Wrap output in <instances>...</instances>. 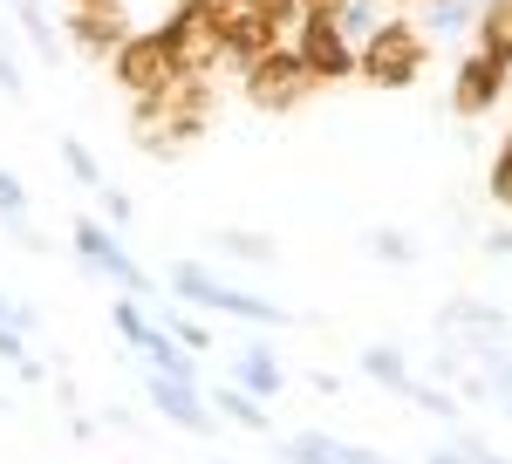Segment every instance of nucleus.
Wrapping results in <instances>:
<instances>
[{"mask_svg":"<svg viewBox=\"0 0 512 464\" xmlns=\"http://www.w3.org/2000/svg\"><path fill=\"white\" fill-rule=\"evenodd\" d=\"M212 116H219V82L212 76H178L171 89L158 96H144V103H130V144L144 157H185L212 130Z\"/></svg>","mask_w":512,"mask_h":464,"instance_id":"obj_1","label":"nucleus"},{"mask_svg":"<svg viewBox=\"0 0 512 464\" xmlns=\"http://www.w3.org/2000/svg\"><path fill=\"white\" fill-rule=\"evenodd\" d=\"M424 69H431V35L410 14H390L369 41H355V76L369 89H410Z\"/></svg>","mask_w":512,"mask_h":464,"instance_id":"obj_2","label":"nucleus"},{"mask_svg":"<svg viewBox=\"0 0 512 464\" xmlns=\"http://www.w3.org/2000/svg\"><path fill=\"white\" fill-rule=\"evenodd\" d=\"M171 294L185 301V308H205V314H233V321H253V328H287L294 314L267 301V294H246L233 280H219L212 267H198V260H178L171 267Z\"/></svg>","mask_w":512,"mask_h":464,"instance_id":"obj_3","label":"nucleus"},{"mask_svg":"<svg viewBox=\"0 0 512 464\" xmlns=\"http://www.w3.org/2000/svg\"><path fill=\"white\" fill-rule=\"evenodd\" d=\"M321 82L308 76V62L294 55V41H280V48H267V55H253L246 69H239V96L253 103L260 116H287L301 110L308 96H315Z\"/></svg>","mask_w":512,"mask_h":464,"instance_id":"obj_4","label":"nucleus"},{"mask_svg":"<svg viewBox=\"0 0 512 464\" xmlns=\"http://www.w3.org/2000/svg\"><path fill=\"white\" fill-rule=\"evenodd\" d=\"M437 335L458 348L465 362H478V369H499V362H512V321L492 301H472V294H458V301H444L437 308Z\"/></svg>","mask_w":512,"mask_h":464,"instance_id":"obj_5","label":"nucleus"},{"mask_svg":"<svg viewBox=\"0 0 512 464\" xmlns=\"http://www.w3.org/2000/svg\"><path fill=\"white\" fill-rule=\"evenodd\" d=\"M110 76H117V89L130 96V103H144V96L171 89L185 69H178V55H171V35H164V28H137V35L110 55Z\"/></svg>","mask_w":512,"mask_h":464,"instance_id":"obj_6","label":"nucleus"},{"mask_svg":"<svg viewBox=\"0 0 512 464\" xmlns=\"http://www.w3.org/2000/svg\"><path fill=\"white\" fill-rule=\"evenodd\" d=\"M212 7V21H219V35H226V62L246 69L253 55H267L287 41V21H280L274 7H260V0H205Z\"/></svg>","mask_w":512,"mask_h":464,"instance_id":"obj_7","label":"nucleus"},{"mask_svg":"<svg viewBox=\"0 0 512 464\" xmlns=\"http://www.w3.org/2000/svg\"><path fill=\"white\" fill-rule=\"evenodd\" d=\"M69 239H76V260L89 273H103L110 287L137 294V301H144V294H158V280H151V273L123 253V239H117V226H110V219H76V232H69Z\"/></svg>","mask_w":512,"mask_h":464,"instance_id":"obj_8","label":"nucleus"},{"mask_svg":"<svg viewBox=\"0 0 512 464\" xmlns=\"http://www.w3.org/2000/svg\"><path fill=\"white\" fill-rule=\"evenodd\" d=\"M164 35H171V55H178L185 76H219V69H226V35H219V21H212L205 0H185V7L164 21Z\"/></svg>","mask_w":512,"mask_h":464,"instance_id":"obj_9","label":"nucleus"},{"mask_svg":"<svg viewBox=\"0 0 512 464\" xmlns=\"http://www.w3.org/2000/svg\"><path fill=\"white\" fill-rule=\"evenodd\" d=\"M62 28H69V41H76L82 55L110 62V55H117L123 41H130L137 28H144V21H137V7H130V0H76Z\"/></svg>","mask_w":512,"mask_h":464,"instance_id":"obj_10","label":"nucleus"},{"mask_svg":"<svg viewBox=\"0 0 512 464\" xmlns=\"http://www.w3.org/2000/svg\"><path fill=\"white\" fill-rule=\"evenodd\" d=\"M294 55L308 62V76H315L321 89L355 76V41L335 28V14H301V21H294Z\"/></svg>","mask_w":512,"mask_h":464,"instance_id":"obj_11","label":"nucleus"},{"mask_svg":"<svg viewBox=\"0 0 512 464\" xmlns=\"http://www.w3.org/2000/svg\"><path fill=\"white\" fill-rule=\"evenodd\" d=\"M506 62L499 55H485V48H472L465 62H458V76H451V116H465V123H478V116L499 110V96H506Z\"/></svg>","mask_w":512,"mask_h":464,"instance_id":"obj_12","label":"nucleus"},{"mask_svg":"<svg viewBox=\"0 0 512 464\" xmlns=\"http://www.w3.org/2000/svg\"><path fill=\"white\" fill-rule=\"evenodd\" d=\"M144 396H151V410H158L164 424H178V430H192V437H212L219 430V410L205 403V389L185 383V376H144Z\"/></svg>","mask_w":512,"mask_h":464,"instance_id":"obj_13","label":"nucleus"},{"mask_svg":"<svg viewBox=\"0 0 512 464\" xmlns=\"http://www.w3.org/2000/svg\"><path fill=\"white\" fill-rule=\"evenodd\" d=\"M280 458H287V464H390L383 451L342 444V437H328V430H294V437L280 444Z\"/></svg>","mask_w":512,"mask_h":464,"instance_id":"obj_14","label":"nucleus"},{"mask_svg":"<svg viewBox=\"0 0 512 464\" xmlns=\"http://www.w3.org/2000/svg\"><path fill=\"white\" fill-rule=\"evenodd\" d=\"M233 383L246 389V396H260V403H274L280 389H287V369H280V355L267 342H246L233 355Z\"/></svg>","mask_w":512,"mask_h":464,"instance_id":"obj_15","label":"nucleus"},{"mask_svg":"<svg viewBox=\"0 0 512 464\" xmlns=\"http://www.w3.org/2000/svg\"><path fill=\"white\" fill-rule=\"evenodd\" d=\"M205 403L219 410V424H239V430H274V410H267L260 396H246L239 383H219V389H205Z\"/></svg>","mask_w":512,"mask_h":464,"instance_id":"obj_16","label":"nucleus"},{"mask_svg":"<svg viewBox=\"0 0 512 464\" xmlns=\"http://www.w3.org/2000/svg\"><path fill=\"white\" fill-rule=\"evenodd\" d=\"M7 14H14V28H21V41L35 48L41 62H62V48H69V41L55 35V21H48V7H41V0H7Z\"/></svg>","mask_w":512,"mask_h":464,"instance_id":"obj_17","label":"nucleus"},{"mask_svg":"<svg viewBox=\"0 0 512 464\" xmlns=\"http://www.w3.org/2000/svg\"><path fill=\"white\" fill-rule=\"evenodd\" d=\"M478 7L485 0H417V28L424 35H465V28H478Z\"/></svg>","mask_w":512,"mask_h":464,"instance_id":"obj_18","label":"nucleus"},{"mask_svg":"<svg viewBox=\"0 0 512 464\" xmlns=\"http://www.w3.org/2000/svg\"><path fill=\"white\" fill-rule=\"evenodd\" d=\"M362 376H369V383H383L390 396H410V383H417V376H410V362H403V348H390V342H369V348H362Z\"/></svg>","mask_w":512,"mask_h":464,"instance_id":"obj_19","label":"nucleus"},{"mask_svg":"<svg viewBox=\"0 0 512 464\" xmlns=\"http://www.w3.org/2000/svg\"><path fill=\"white\" fill-rule=\"evenodd\" d=\"M472 35H478V48H485V55H499V62L512 69V0H485Z\"/></svg>","mask_w":512,"mask_h":464,"instance_id":"obj_20","label":"nucleus"},{"mask_svg":"<svg viewBox=\"0 0 512 464\" xmlns=\"http://www.w3.org/2000/svg\"><path fill=\"white\" fill-rule=\"evenodd\" d=\"M390 14H396V0H342V7H335V28L349 41H369Z\"/></svg>","mask_w":512,"mask_h":464,"instance_id":"obj_21","label":"nucleus"},{"mask_svg":"<svg viewBox=\"0 0 512 464\" xmlns=\"http://www.w3.org/2000/svg\"><path fill=\"white\" fill-rule=\"evenodd\" d=\"M212 246H219L226 260H246V267H274V239H267V232H219Z\"/></svg>","mask_w":512,"mask_h":464,"instance_id":"obj_22","label":"nucleus"},{"mask_svg":"<svg viewBox=\"0 0 512 464\" xmlns=\"http://www.w3.org/2000/svg\"><path fill=\"white\" fill-rule=\"evenodd\" d=\"M110 328H117V335H123L130 348H144V342H151V328H158V321H151V314L137 308V294H117V308H110Z\"/></svg>","mask_w":512,"mask_h":464,"instance_id":"obj_23","label":"nucleus"},{"mask_svg":"<svg viewBox=\"0 0 512 464\" xmlns=\"http://www.w3.org/2000/svg\"><path fill=\"white\" fill-rule=\"evenodd\" d=\"M369 253H376L383 267H410V260H417V239L396 232V226H376V232H369Z\"/></svg>","mask_w":512,"mask_h":464,"instance_id":"obj_24","label":"nucleus"},{"mask_svg":"<svg viewBox=\"0 0 512 464\" xmlns=\"http://www.w3.org/2000/svg\"><path fill=\"white\" fill-rule=\"evenodd\" d=\"M62 164H69V178H76L82 192H103V164H96V151H89V144L62 137Z\"/></svg>","mask_w":512,"mask_h":464,"instance_id":"obj_25","label":"nucleus"},{"mask_svg":"<svg viewBox=\"0 0 512 464\" xmlns=\"http://www.w3.org/2000/svg\"><path fill=\"white\" fill-rule=\"evenodd\" d=\"M403 403H417V410H431L437 424H458V396H451L444 383H410V396H403Z\"/></svg>","mask_w":512,"mask_h":464,"instance_id":"obj_26","label":"nucleus"},{"mask_svg":"<svg viewBox=\"0 0 512 464\" xmlns=\"http://www.w3.org/2000/svg\"><path fill=\"white\" fill-rule=\"evenodd\" d=\"M164 328H171L185 348H212V328H205L198 314H185V308H164Z\"/></svg>","mask_w":512,"mask_h":464,"instance_id":"obj_27","label":"nucleus"},{"mask_svg":"<svg viewBox=\"0 0 512 464\" xmlns=\"http://www.w3.org/2000/svg\"><path fill=\"white\" fill-rule=\"evenodd\" d=\"M485 192H492V205H512V130H506V144H499V157H492Z\"/></svg>","mask_w":512,"mask_h":464,"instance_id":"obj_28","label":"nucleus"},{"mask_svg":"<svg viewBox=\"0 0 512 464\" xmlns=\"http://www.w3.org/2000/svg\"><path fill=\"white\" fill-rule=\"evenodd\" d=\"M0 219H28V185L0 164Z\"/></svg>","mask_w":512,"mask_h":464,"instance_id":"obj_29","label":"nucleus"},{"mask_svg":"<svg viewBox=\"0 0 512 464\" xmlns=\"http://www.w3.org/2000/svg\"><path fill=\"white\" fill-rule=\"evenodd\" d=\"M0 328H21V335H35V328H41V308L14 301V294H0Z\"/></svg>","mask_w":512,"mask_h":464,"instance_id":"obj_30","label":"nucleus"},{"mask_svg":"<svg viewBox=\"0 0 512 464\" xmlns=\"http://www.w3.org/2000/svg\"><path fill=\"white\" fill-rule=\"evenodd\" d=\"M103 219H110V226H130V219H137V205H130V192H117V185H103Z\"/></svg>","mask_w":512,"mask_h":464,"instance_id":"obj_31","label":"nucleus"},{"mask_svg":"<svg viewBox=\"0 0 512 464\" xmlns=\"http://www.w3.org/2000/svg\"><path fill=\"white\" fill-rule=\"evenodd\" d=\"M0 89H7V96H21V89H28L21 62H14V48H0Z\"/></svg>","mask_w":512,"mask_h":464,"instance_id":"obj_32","label":"nucleus"},{"mask_svg":"<svg viewBox=\"0 0 512 464\" xmlns=\"http://www.w3.org/2000/svg\"><path fill=\"white\" fill-rule=\"evenodd\" d=\"M0 362H7V369L28 362V335H21V328H0Z\"/></svg>","mask_w":512,"mask_h":464,"instance_id":"obj_33","label":"nucleus"},{"mask_svg":"<svg viewBox=\"0 0 512 464\" xmlns=\"http://www.w3.org/2000/svg\"><path fill=\"white\" fill-rule=\"evenodd\" d=\"M7 232H14V239H21L28 253H48V232H35L28 219H7Z\"/></svg>","mask_w":512,"mask_h":464,"instance_id":"obj_34","label":"nucleus"},{"mask_svg":"<svg viewBox=\"0 0 512 464\" xmlns=\"http://www.w3.org/2000/svg\"><path fill=\"white\" fill-rule=\"evenodd\" d=\"M485 253H492V260H512V226H492V232H485Z\"/></svg>","mask_w":512,"mask_h":464,"instance_id":"obj_35","label":"nucleus"},{"mask_svg":"<svg viewBox=\"0 0 512 464\" xmlns=\"http://www.w3.org/2000/svg\"><path fill=\"white\" fill-rule=\"evenodd\" d=\"M485 376H492V396L506 403V396H512V362H499V369H485Z\"/></svg>","mask_w":512,"mask_h":464,"instance_id":"obj_36","label":"nucleus"},{"mask_svg":"<svg viewBox=\"0 0 512 464\" xmlns=\"http://www.w3.org/2000/svg\"><path fill=\"white\" fill-rule=\"evenodd\" d=\"M260 7H274L280 21H301V0H260Z\"/></svg>","mask_w":512,"mask_h":464,"instance_id":"obj_37","label":"nucleus"},{"mask_svg":"<svg viewBox=\"0 0 512 464\" xmlns=\"http://www.w3.org/2000/svg\"><path fill=\"white\" fill-rule=\"evenodd\" d=\"M431 464H472V451H458V444H451V451H431Z\"/></svg>","mask_w":512,"mask_h":464,"instance_id":"obj_38","label":"nucleus"},{"mask_svg":"<svg viewBox=\"0 0 512 464\" xmlns=\"http://www.w3.org/2000/svg\"><path fill=\"white\" fill-rule=\"evenodd\" d=\"M342 0H301V14H335Z\"/></svg>","mask_w":512,"mask_h":464,"instance_id":"obj_39","label":"nucleus"},{"mask_svg":"<svg viewBox=\"0 0 512 464\" xmlns=\"http://www.w3.org/2000/svg\"><path fill=\"white\" fill-rule=\"evenodd\" d=\"M499 410H506V424H512V396H506V403H499Z\"/></svg>","mask_w":512,"mask_h":464,"instance_id":"obj_40","label":"nucleus"},{"mask_svg":"<svg viewBox=\"0 0 512 464\" xmlns=\"http://www.w3.org/2000/svg\"><path fill=\"white\" fill-rule=\"evenodd\" d=\"M396 7H410V0H396Z\"/></svg>","mask_w":512,"mask_h":464,"instance_id":"obj_41","label":"nucleus"},{"mask_svg":"<svg viewBox=\"0 0 512 464\" xmlns=\"http://www.w3.org/2000/svg\"><path fill=\"white\" fill-rule=\"evenodd\" d=\"M506 212H512V205H506Z\"/></svg>","mask_w":512,"mask_h":464,"instance_id":"obj_42","label":"nucleus"}]
</instances>
